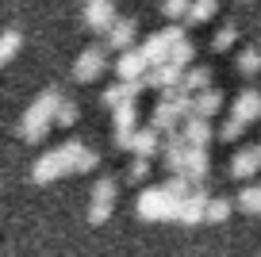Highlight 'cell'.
<instances>
[{
    "mask_svg": "<svg viewBox=\"0 0 261 257\" xmlns=\"http://www.w3.org/2000/svg\"><path fill=\"white\" fill-rule=\"evenodd\" d=\"M146 65H150L146 50H123V58L115 62V69H119L123 81H142L146 77Z\"/></svg>",
    "mask_w": 261,
    "mask_h": 257,
    "instance_id": "cell-8",
    "label": "cell"
},
{
    "mask_svg": "<svg viewBox=\"0 0 261 257\" xmlns=\"http://www.w3.org/2000/svg\"><path fill=\"white\" fill-rule=\"evenodd\" d=\"M219 12V0H192V12H188V23H207V19Z\"/></svg>",
    "mask_w": 261,
    "mask_h": 257,
    "instance_id": "cell-16",
    "label": "cell"
},
{
    "mask_svg": "<svg viewBox=\"0 0 261 257\" xmlns=\"http://www.w3.org/2000/svg\"><path fill=\"white\" fill-rule=\"evenodd\" d=\"M207 81H212V69H192V73H185V89L188 92H204V89H212Z\"/></svg>",
    "mask_w": 261,
    "mask_h": 257,
    "instance_id": "cell-20",
    "label": "cell"
},
{
    "mask_svg": "<svg viewBox=\"0 0 261 257\" xmlns=\"http://www.w3.org/2000/svg\"><path fill=\"white\" fill-rule=\"evenodd\" d=\"M234 65H238V73H246V77H253V73L261 69V50H253V46H246V50H238V58H234Z\"/></svg>",
    "mask_w": 261,
    "mask_h": 257,
    "instance_id": "cell-17",
    "label": "cell"
},
{
    "mask_svg": "<svg viewBox=\"0 0 261 257\" xmlns=\"http://www.w3.org/2000/svg\"><path fill=\"white\" fill-rule=\"evenodd\" d=\"M77 115H81V112H77V104H73V100H62V108H58V127H73V123H77Z\"/></svg>",
    "mask_w": 261,
    "mask_h": 257,
    "instance_id": "cell-23",
    "label": "cell"
},
{
    "mask_svg": "<svg viewBox=\"0 0 261 257\" xmlns=\"http://www.w3.org/2000/svg\"><path fill=\"white\" fill-rule=\"evenodd\" d=\"M108 50H112L108 42H104V46H89V50H81V58H77V65H73V77H77V81H85V85H89V81H96L100 73H104V65H108V58H104Z\"/></svg>",
    "mask_w": 261,
    "mask_h": 257,
    "instance_id": "cell-5",
    "label": "cell"
},
{
    "mask_svg": "<svg viewBox=\"0 0 261 257\" xmlns=\"http://www.w3.org/2000/svg\"><path fill=\"white\" fill-rule=\"evenodd\" d=\"M230 211H234V203H230L227 196H212V203H207V223H227Z\"/></svg>",
    "mask_w": 261,
    "mask_h": 257,
    "instance_id": "cell-18",
    "label": "cell"
},
{
    "mask_svg": "<svg viewBox=\"0 0 261 257\" xmlns=\"http://www.w3.org/2000/svg\"><path fill=\"white\" fill-rule=\"evenodd\" d=\"M257 150H261V142H257Z\"/></svg>",
    "mask_w": 261,
    "mask_h": 257,
    "instance_id": "cell-27",
    "label": "cell"
},
{
    "mask_svg": "<svg viewBox=\"0 0 261 257\" xmlns=\"http://www.w3.org/2000/svg\"><path fill=\"white\" fill-rule=\"evenodd\" d=\"M165 19H188V12H192V0H165Z\"/></svg>",
    "mask_w": 261,
    "mask_h": 257,
    "instance_id": "cell-22",
    "label": "cell"
},
{
    "mask_svg": "<svg viewBox=\"0 0 261 257\" xmlns=\"http://www.w3.org/2000/svg\"><path fill=\"white\" fill-rule=\"evenodd\" d=\"M234 119H242V123H253V119H261V92H242V96L234 100Z\"/></svg>",
    "mask_w": 261,
    "mask_h": 257,
    "instance_id": "cell-13",
    "label": "cell"
},
{
    "mask_svg": "<svg viewBox=\"0 0 261 257\" xmlns=\"http://www.w3.org/2000/svg\"><path fill=\"white\" fill-rule=\"evenodd\" d=\"M19 42H23V35H19V31H8V35H4V50H0V58H4V62H12V58H16V50H19Z\"/></svg>",
    "mask_w": 261,
    "mask_h": 257,
    "instance_id": "cell-26",
    "label": "cell"
},
{
    "mask_svg": "<svg viewBox=\"0 0 261 257\" xmlns=\"http://www.w3.org/2000/svg\"><path fill=\"white\" fill-rule=\"evenodd\" d=\"M115 192H119L115 177H100L96 185H92V203H89V223H92V226H100V223H108V219H112Z\"/></svg>",
    "mask_w": 261,
    "mask_h": 257,
    "instance_id": "cell-4",
    "label": "cell"
},
{
    "mask_svg": "<svg viewBox=\"0 0 261 257\" xmlns=\"http://www.w3.org/2000/svg\"><path fill=\"white\" fill-rule=\"evenodd\" d=\"M135 35H139L135 19H115V23H112V31H108V46H112V50H130Z\"/></svg>",
    "mask_w": 261,
    "mask_h": 257,
    "instance_id": "cell-11",
    "label": "cell"
},
{
    "mask_svg": "<svg viewBox=\"0 0 261 257\" xmlns=\"http://www.w3.org/2000/svg\"><path fill=\"white\" fill-rule=\"evenodd\" d=\"M180 135H185L188 146H207V138H212V127H207L204 115H188L185 127H180Z\"/></svg>",
    "mask_w": 261,
    "mask_h": 257,
    "instance_id": "cell-12",
    "label": "cell"
},
{
    "mask_svg": "<svg viewBox=\"0 0 261 257\" xmlns=\"http://www.w3.org/2000/svg\"><path fill=\"white\" fill-rule=\"evenodd\" d=\"M257 169H261V150L257 146H246V150H238L234 158H230V177H238V181H250Z\"/></svg>",
    "mask_w": 261,
    "mask_h": 257,
    "instance_id": "cell-9",
    "label": "cell"
},
{
    "mask_svg": "<svg viewBox=\"0 0 261 257\" xmlns=\"http://www.w3.org/2000/svg\"><path fill=\"white\" fill-rule=\"evenodd\" d=\"M242 131H246V123L230 115V119H227V123H223V127H219V138H223V142H234V138L242 135Z\"/></svg>",
    "mask_w": 261,
    "mask_h": 257,
    "instance_id": "cell-24",
    "label": "cell"
},
{
    "mask_svg": "<svg viewBox=\"0 0 261 257\" xmlns=\"http://www.w3.org/2000/svg\"><path fill=\"white\" fill-rule=\"evenodd\" d=\"M192 54H196V46H192V42H188V39H180V42H177V46H173V54H169V62H173V65H180V69H185V65H188V62H192Z\"/></svg>",
    "mask_w": 261,
    "mask_h": 257,
    "instance_id": "cell-21",
    "label": "cell"
},
{
    "mask_svg": "<svg viewBox=\"0 0 261 257\" xmlns=\"http://www.w3.org/2000/svg\"><path fill=\"white\" fill-rule=\"evenodd\" d=\"M234 39H238V27L227 23V27H223V31L212 39V46H215V50H227V46H234Z\"/></svg>",
    "mask_w": 261,
    "mask_h": 257,
    "instance_id": "cell-25",
    "label": "cell"
},
{
    "mask_svg": "<svg viewBox=\"0 0 261 257\" xmlns=\"http://www.w3.org/2000/svg\"><path fill=\"white\" fill-rule=\"evenodd\" d=\"M150 169H154V158H135L130 169H127V181L130 185H142V181L150 177Z\"/></svg>",
    "mask_w": 261,
    "mask_h": 257,
    "instance_id": "cell-19",
    "label": "cell"
},
{
    "mask_svg": "<svg viewBox=\"0 0 261 257\" xmlns=\"http://www.w3.org/2000/svg\"><path fill=\"white\" fill-rule=\"evenodd\" d=\"M96 165H100V153L73 138V142H65L62 150L42 153V158L35 161V169H31V181L35 185H50V181L65 177V173H92Z\"/></svg>",
    "mask_w": 261,
    "mask_h": 257,
    "instance_id": "cell-1",
    "label": "cell"
},
{
    "mask_svg": "<svg viewBox=\"0 0 261 257\" xmlns=\"http://www.w3.org/2000/svg\"><path fill=\"white\" fill-rule=\"evenodd\" d=\"M158 150H162V131L158 127L135 131V138H130V153H135V158H154Z\"/></svg>",
    "mask_w": 261,
    "mask_h": 257,
    "instance_id": "cell-10",
    "label": "cell"
},
{
    "mask_svg": "<svg viewBox=\"0 0 261 257\" xmlns=\"http://www.w3.org/2000/svg\"><path fill=\"white\" fill-rule=\"evenodd\" d=\"M219 108H223V92L219 89H204L200 96L192 100V115H204V119H212Z\"/></svg>",
    "mask_w": 261,
    "mask_h": 257,
    "instance_id": "cell-14",
    "label": "cell"
},
{
    "mask_svg": "<svg viewBox=\"0 0 261 257\" xmlns=\"http://www.w3.org/2000/svg\"><path fill=\"white\" fill-rule=\"evenodd\" d=\"M207 203H212L207 188H204V185H196L192 192L185 196V203H180V215H177V223H188V226H196V223H207Z\"/></svg>",
    "mask_w": 261,
    "mask_h": 257,
    "instance_id": "cell-6",
    "label": "cell"
},
{
    "mask_svg": "<svg viewBox=\"0 0 261 257\" xmlns=\"http://www.w3.org/2000/svg\"><path fill=\"white\" fill-rule=\"evenodd\" d=\"M58 108H62V92L58 89H46L31 108L23 112V123H19V138L23 142H42L50 135V127H58Z\"/></svg>",
    "mask_w": 261,
    "mask_h": 257,
    "instance_id": "cell-2",
    "label": "cell"
},
{
    "mask_svg": "<svg viewBox=\"0 0 261 257\" xmlns=\"http://www.w3.org/2000/svg\"><path fill=\"white\" fill-rule=\"evenodd\" d=\"M185 196L188 192H177L169 181L158 185V188H146V192L139 196V219H146V223H165V219H173V223H177Z\"/></svg>",
    "mask_w": 261,
    "mask_h": 257,
    "instance_id": "cell-3",
    "label": "cell"
},
{
    "mask_svg": "<svg viewBox=\"0 0 261 257\" xmlns=\"http://www.w3.org/2000/svg\"><path fill=\"white\" fill-rule=\"evenodd\" d=\"M115 23V4L112 0H89L85 4V27L89 31H112Z\"/></svg>",
    "mask_w": 261,
    "mask_h": 257,
    "instance_id": "cell-7",
    "label": "cell"
},
{
    "mask_svg": "<svg viewBox=\"0 0 261 257\" xmlns=\"http://www.w3.org/2000/svg\"><path fill=\"white\" fill-rule=\"evenodd\" d=\"M238 208H242L246 215H261V185H246L242 192H238Z\"/></svg>",
    "mask_w": 261,
    "mask_h": 257,
    "instance_id": "cell-15",
    "label": "cell"
}]
</instances>
